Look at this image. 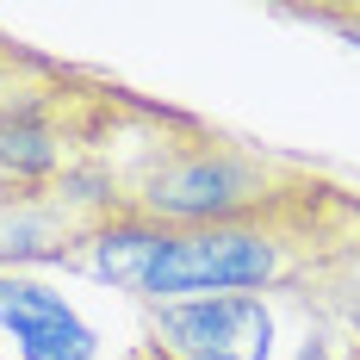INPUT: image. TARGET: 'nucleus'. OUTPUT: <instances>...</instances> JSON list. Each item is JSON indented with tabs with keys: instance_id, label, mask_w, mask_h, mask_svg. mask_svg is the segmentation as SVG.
<instances>
[{
	"instance_id": "0eeeda50",
	"label": "nucleus",
	"mask_w": 360,
	"mask_h": 360,
	"mask_svg": "<svg viewBox=\"0 0 360 360\" xmlns=\"http://www.w3.org/2000/svg\"><path fill=\"white\" fill-rule=\"evenodd\" d=\"M298 19H311V25H335V32H348L360 44V0H342V6H298Z\"/></svg>"
},
{
	"instance_id": "20e7f679",
	"label": "nucleus",
	"mask_w": 360,
	"mask_h": 360,
	"mask_svg": "<svg viewBox=\"0 0 360 360\" xmlns=\"http://www.w3.org/2000/svg\"><path fill=\"white\" fill-rule=\"evenodd\" d=\"M0 335L19 360H106V342L81 304L25 267H0Z\"/></svg>"
},
{
	"instance_id": "423d86ee",
	"label": "nucleus",
	"mask_w": 360,
	"mask_h": 360,
	"mask_svg": "<svg viewBox=\"0 0 360 360\" xmlns=\"http://www.w3.org/2000/svg\"><path fill=\"white\" fill-rule=\"evenodd\" d=\"M292 292H298L311 311H323L329 323H335V329L360 348V236H354L342 255H329L317 274H304Z\"/></svg>"
},
{
	"instance_id": "f257e3e1",
	"label": "nucleus",
	"mask_w": 360,
	"mask_h": 360,
	"mask_svg": "<svg viewBox=\"0 0 360 360\" xmlns=\"http://www.w3.org/2000/svg\"><path fill=\"white\" fill-rule=\"evenodd\" d=\"M354 236L360 186L329 174L323 186H304L261 212L193 224V230H162V224L118 212L63 267L87 274L106 292H124L131 304L149 311V304H174V298H205V292H292Z\"/></svg>"
},
{
	"instance_id": "7ed1b4c3",
	"label": "nucleus",
	"mask_w": 360,
	"mask_h": 360,
	"mask_svg": "<svg viewBox=\"0 0 360 360\" xmlns=\"http://www.w3.org/2000/svg\"><path fill=\"white\" fill-rule=\"evenodd\" d=\"M143 342L174 360H348L354 342L298 292H205L143 311Z\"/></svg>"
},
{
	"instance_id": "6e6552de",
	"label": "nucleus",
	"mask_w": 360,
	"mask_h": 360,
	"mask_svg": "<svg viewBox=\"0 0 360 360\" xmlns=\"http://www.w3.org/2000/svg\"><path fill=\"white\" fill-rule=\"evenodd\" d=\"M118 360H174V354H168V348H155V342H137L131 354H118Z\"/></svg>"
},
{
	"instance_id": "39448f33",
	"label": "nucleus",
	"mask_w": 360,
	"mask_h": 360,
	"mask_svg": "<svg viewBox=\"0 0 360 360\" xmlns=\"http://www.w3.org/2000/svg\"><path fill=\"white\" fill-rule=\"evenodd\" d=\"M75 81H81L75 63H56V56H44V50L0 32V124L19 118V112L50 106L56 94H69Z\"/></svg>"
},
{
	"instance_id": "1a4fd4ad",
	"label": "nucleus",
	"mask_w": 360,
	"mask_h": 360,
	"mask_svg": "<svg viewBox=\"0 0 360 360\" xmlns=\"http://www.w3.org/2000/svg\"><path fill=\"white\" fill-rule=\"evenodd\" d=\"M348 360H360V348H354V354H348Z\"/></svg>"
},
{
	"instance_id": "f03ea898",
	"label": "nucleus",
	"mask_w": 360,
	"mask_h": 360,
	"mask_svg": "<svg viewBox=\"0 0 360 360\" xmlns=\"http://www.w3.org/2000/svg\"><path fill=\"white\" fill-rule=\"evenodd\" d=\"M124 155H100L118 212L162 224V230H193V224H224V217L261 212L274 199H292L304 186H323L329 168L286 155V149L249 143L236 131H217L205 118H186L149 100L143 118L124 131Z\"/></svg>"
}]
</instances>
